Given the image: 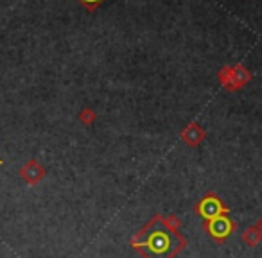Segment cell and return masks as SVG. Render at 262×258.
<instances>
[{"label":"cell","instance_id":"4","mask_svg":"<svg viewBox=\"0 0 262 258\" xmlns=\"http://www.w3.org/2000/svg\"><path fill=\"white\" fill-rule=\"evenodd\" d=\"M83 2H97V0H83Z\"/></svg>","mask_w":262,"mask_h":258},{"label":"cell","instance_id":"2","mask_svg":"<svg viewBox=\"0 0 262 258\" xmlns=\"http://www.w3.org/2000/svg\"><path fill=\"white\" fill-rule=\"evenodd\" d=\"M20 176L24 181H27L29 185H34L43 178V168L38 165L36 160H31L20 168Z\"/></svg>","mask_w":262,"mask_h":258},{"label":"cell","instance_id":"5","mask_svg":"<svg viewBox=\"0 0 262 258\" xmlns=\"http://www.w3.org/2000/svg\"><path fill=\"white\" fill-rule=\"evenodd\" d=\"M0 165H2V161H0Z\"/></svg>","mask_w":262,"mask_h":258},{"label":"cell","instance_id":"3","mask_svg":"<svg viewBox=\"0 0 262 258\" xmlns=\"http://www.w3.org/2000/svg\"><path fill=\"white\" fill-rule=\"evenodd\" d=\"M212 230H214V233H217V235H225V233H227V223H225V221H221V226H219V224H214V226H212Z\"/></svg>","mask_w":262,"mask_h":258},{"label":"cell","instance_id":"1","mask_svg":"<svg viewBox=\"0 0 262 258\" xmlns=\"http://www.w3.org/2000/svg\"><path fill=\"white\" fill-rule=\"evenodd\" d=\"M147 249L151 251L156 256H167L174 247V240L171 239V235L165 231H155L149 235V239L146 240Z\"/></svg>","mask_w":262,"mask_h":258}]
</instances>
